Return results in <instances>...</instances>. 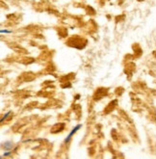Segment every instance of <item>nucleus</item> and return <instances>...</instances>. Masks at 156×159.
<instances>
[{
  "mask_svg": "<svg viewBox=\"0 0 156 159\" xmlns=\"http://www.w3.org/2000/svg\"><path fill=\"white\" fill-rule=\"evenodd\" d=\"M81 127H82V125H76V126H75L74 128H73V129L71 130V131L69 132V134L68 135V137H67V138L65 139V141H64V142H65L66 144H68V143H69V142L70 141V139H71L72 135L74 134V133H76V132L78 131V129H80Z\"/></svg>",
  "mask_w": 156,
  "mask_h": 159,
  "instance_id": "f257e3e1",
  "label": "nucleus"
},
{
  "mask_svg": "<svg viewBox=\"0 0 156 159\" xmlns=\"http://www.w3.org/2000/svg\"><path fill=\"white\" fill-rule=\"evenodd\" d=\"M14 143L11 142V141H6L5 143L2 144V148L4 149H6V151H12V149L14 148Z\"/></svg>",
  "mask_w": 156,
  "mask_h": 159,
  "instance_id": "f03ea898",
  "label": "nucleus"
},
{
  "mask_svg": "<svg viewBox=\"0 0 156 159\" xmlns=\"http://www.w3.org/2000/svg\"><path fill=\"white\" fill-rule=\"evenodd\" d=\"M11 114H12V112H11V111H9L8 113H7V114H6V115H5V116H4V117H3V118L1 119V121H4L5 120H7V119H8L9 117L11 116Z\"/></svg>",
  "mask_w": 156,
  "mask_h": 159,
  "instance_id": "7ed1b4c3",
  "label": "nucleus"
},
{
  "mask_svg": "<svg viewBox=\"0 0 156 159\" xmlns=\"http://www.w3.org/2000/svg\"><path fill=\"white\" fill-rule=\"evenodd\" d=\"M2 34H4V33H6V34H10V33H12V31H9V30H1L0 31Z\"/></svg>",
  "mask_w": 156,
  "mask_h": 159,
  "instance_id": "20e7f679",
  "label": "nucleus"
},
{
  "mask_svg": "<svg viewBox=\"0 0 156 159\" xmlns=\"http://www.w3.org/2000/svg\"><path fill=\"white\" fill-rule=\"evenodd\" d=\"M11 153H12V152H11L10 151H9L8 152H6V153H4V156H9V155H11Z\"/></svg>",
  "mask_w": 156,
  "mask_h": 159,
  "instance_id": "39448f33",
  "label": "nucleus"
}]
</instances>
